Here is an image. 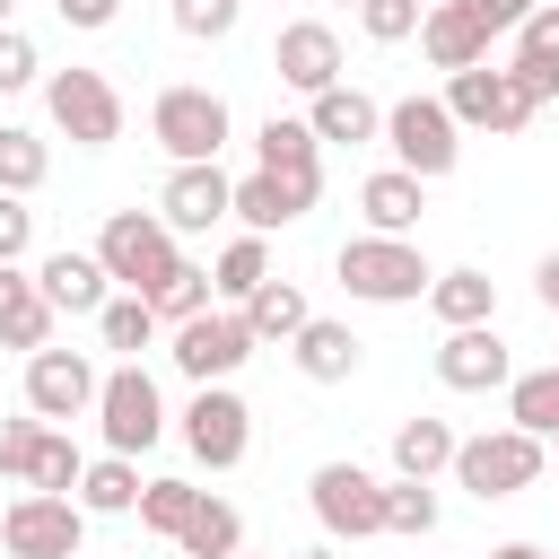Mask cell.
<instances>
[{
	"instance_id": "1",
	"label": "cell",
	"mask_w": 559,
	"mask_h": 559,
	"mask_svg": "<svg viewBox=\"0 0 559 559\" xmlns=\"http://www.w3.org/2000/svg\"><path fill=\"white\" fill-rule=\"evenodd\" d=\"M332 271H341V288H349L358 306H411V297H428V280H437L411 236H349V245L332 253Z\"/></svg>"
},
{
	"instance_id": "2",
	"label": "cell",
	"mask_w": 559,
	"mask_h": 559,
	"mask_svg": "<svg viewBox=\"0 0 559 559\" xmlns=\"http://www.w3.org/2000/svg\"><path fill=\"white\" fill-rule=\"evenodd\" d=\"M96 262H105L131 297H157L183 253H175V227H166L157 210H114V218L96 227Z\"/></svg>"
},
{
	"instance_id": "3",
	"label": "cell",
	"mask_w": 559,
	"mask_h": 559,
	"mask_svg": "<svg viewBox=\"0 0 559 559\" xmlns=\"http://www.w3.org/2000/svg\"><path fill=\"white\" fill-rule=\"evenodd\" d=\"M542 445H550V437H533V428H515V419L489 428V437H463V445H454V489H472L480 507H489V498H515V489L542 480Z\"/></svg>"
},
{
	"instance_id": "4",
	"label": "cell",
	"mask_w": 559,
	"mask_h": 559,
	"mask_svg": "<svg viewBox=\"0 0 559 559\" xmlns=\"http://www.w3.org/2000/svg\"><path fill=\"white\" fill-rule=\"evenodd\" d=\"M384 148H393V166H411L419 183H437L463 157V122H454L445 96H402V105H384Z\"/></svg>"
},
{
	"instance_id": "5",
	"label": "cell",
	"mask_w": 559,
	"mask_h": 559,
	"mask_svg": "<svg viewBox=\"0 0 559 559\" xmlns=\"http://www.w3.org/2000/svg\"><path fill=\"white\" fill-rule=\"evenodd\" d=\"M227 96L218 87H157V105H148V140L175 157V166H201V157H218L227 148Z\"/></svg>"
},
{
	"instance_id": "6",
	"label": "cell",
	"mask_w": 559,
	"mask_h": 559,
	"mask_svg": "<svg viewBox=\"0 0 559 559\" xmlns=\"http://www.w3.org/2000/svg\"><path fill=\"white\" fill-rule=\"evenodd\" d=\"M96 428H105V454H148L166 437V393H157V376L140 358L96 384Z\"/></svg>"
},
{
	"instance_id": "7",
	"label": "cell",
	"mask_w": 559,
	"mask_h": 559,
	"mask_svg": "<svg viewBox=\"0 0 559 559\" xmlns=\"http://www.w3.org/2000/svg\"><path fill=\"white\" fill-rule=\"evenodd\" d=\"M306 507H314V524H323L332 542H376V533H384V480H376L367 463H314Z\"/></svg>"
},
{
	"instance_id": "8",
	"label": "cell",
	"mask_w": 559,
	"mask_h": 559,
	"mask_svg": "<svg viewBox=\"0 0 559 559\" xmlns=\"http://www.w3.org/2000/svg\"><path fill=\"white\" fill-rule=\"evenodd\" d=\"M79 542H87V507L61 498V489H26L0 515V550L9 559H79Z\"/></svg>"
},
{
	"instance_id": "9",
	"label": "cell",
	"mask_w": 559,
	"mask_h": 559,
	"mask_svg": "<svg viewBox=\"0 0 559 559\" xmlns=\"http://www.w3.org/2000/svg\"><path fill=\"white\" fill-rule=\"evenodd\" d=\"M44 114H52V131L79 140V148H114V140H122V96H114L105 70H52V79H44Z\"/></svg>"
},
{
	"instance_id": "10",
	"label": "cell",
	"mask_w": 559,
	"mask_h": 559,
	"mask_svg": "<svg viewBox=\"0 0 559 559\" xmlns=\"http://www.w3.org/2000/svg\"><path fill=\"white\" fill-rule=\"evenodd\" d=\"M262 341H253V323H245V306H210V314H192V323H175V367L192 376V384H227L245 358H253Z\"/></svg>"
},
{
	"instance_id": "11",
	"label": "cell",
	"mask_w": 559,
	"mask_h": 559,
	"mask_svg": "<svg viewBox=\"0 0 559 559\" xmlns=\"http://www.w3.org/2000/svg\"><path fill=\"white\" fill-rule=\"evenodd\" d=\"M183 445L210 463V472H236L245 445H253V411L236 384H192V411H183Z\"/></svg>"
},
{
	"instance_id": "12",
	"label": "cell",
	"mask_w": 559,
	"mask_h": 559,
	"mask_svg": "<svg viewBox=\"0 0 559 559\" xmlns=\"http://www.w3.org/2000/svg\"><path fill=\"white\" fill-rule=\"evenodd\" d=\"M445 105H454V122H463V131H489V140H515V131L533 122V105L515 96V79H507V70H489V61L445 70Z\"/></svg>"
},
{
	"instance_id": "13",
	"label": "cell",
	"mask_w": 559,
	"mask_h": 559,
	"mask_svg": "<svg viewBox=\"0 0 559 559\" xmlns=\"http://www.w3.org/2000/svg\"><path fill=\"white\" fill-rule=\"evenodd\" d=\"M253 166H262V175H280L297 210H314V192H323V140H314V122L271 114V122L253 131Z\"/></svg>"
},
{
	"instance_id": "14",
	"label": "cell",
	"mask_w": 559,
	"mask_h": 559,
	"mask_svg": "<svg viewBox=\"0 0 559 559\" xmlns=\"http://www.w3.org/2000/svg\"><path fill=\"white\" fill-rule=\"evenodd\" d=\"M96 384H105V376L87 367V349H35V358H26V411L52 419V428H61V419H87V411H96Z\"/></svg>"
},
{
	"instance_id": "15",
	"label": "cell",
	"mask_w": 559,
	"mask_h": 559,
	"mask_svg": "<svg viewBox=\"0 0 559 559\" xmlns=\"http://www.w3.org/2000/svg\"><path fill=\"white\" fill-rule=\"evenodd\" d=\"M157 218H166L175 236H201V227L236 218V183L218 175V157H201V166H175V175H166V192H157Z\"/></svg>"
},
{
	"instance_id": "16",
	"label": "cell",
	"mask_w": 559,
	"mask_h": 559,
	"mask_svg": "<svg viewBox=\"0 0 559 559\" xmlns=\"http://www.w3.org/2000/svg\"><path fill=\"white\" fill-rule=\"evenodd\" d=\"M507 376H515V358H507L498 323H463V332L437 341V384L445 393H498Z\"/></svg>"
},
{
	"instance_id": "17",
	"label": "cell",
	"mask_w": 559,
	"mask_h": 559,
	"mask_svg": "<svg viewBox=\"0 0 559 559\" xmlns=\"http://www.w3.org/2000/svg\"><path fill=\"white\" fill-rule=\"evenodd\" d=\"M271 70H280L297 96H323V87H341V35H332L323 17H297V26L271 35Z\"/></svg>"
},
{
	"instance_id": "18",
	"label": "cell",
	"mask_w": 559,
	"mask_h": 559,
	"mask_svg": "<svg viewBox=\"0 0 559 559\" xmlns=\"http://www.w3.org/2000/svg\"><path fill=\"white\" fill-rule=\"evenodd\" d=\"M419 52H428L437 70H472V61H489V26L472 17V0H428V17H419Z\"/></svg>"
},
{
	"instance_id": "19",
	"label": "cell",
	"mask_w": 559,
	"mask_h": 559,
	"mask_svg": "<svg viewBox=\"0 0 559 559\" xmlns=\"http://www.w3.org/2000/svg\"><path fill=\"white\" fill-rule=\"evenodd\" d=\"M0 349H26V358L52 349V297L17 262H0Z\"/></svg>"
},
{
	"instance_id": "20",
	"label": "cell",
	"mask_w": 559,
	"mask_h": 559,
	"mask_svg": "<svg viewBox=\"0 0 559 559\" xmlns=\"http://www.w3.org/2000/svg\"><path fill=\"white\" fill-rule=\"evenodd\" d=\"M419 210H428V183H419L411 166H384V175L358 183V218H367V236H411Z\"/></svg>"
},
{
	"instance_id": "21",
	"label": "cell",
	"mask_w": 559,
	"mask_h": 559,
	"mask_svg": "<svg viewBox=\"0 0 559 559\" xmlns=\"http://www.w3.org/2000/svg\"><path fill=\"white\" fill-rule=\"evenodd\" d=\"M288 358H297V376H306V384H349V376H358V358H367V341H358L349 323L306 314V332L288 341Z\"/></svg>"
},
{
	"instance_id": "22",
	"label": "cell",
	"mask_w": 559,
	"mask_h": 559,
	"mask_svg": "<svg viewBox=\"0 0 559 559\" xmlns=\"http://www.w3.org/2000/svg\"><path fill=\"white\" fill-rule=\"evenodd\" d=\"M306 122H314V140H341V148H358V140H384V105L367 96V87H323V96H306Z\"/></svg>"
},
{
	"instance_id": "23",
	"label": "cell",
	"mask_w": 559,
	"mask_h": 559,
	"mask_svg": "<svg viewBox=\"0 0 559 559\" xmlns=\"http://www.w3.org/2000/svg\"><path fill=\"white\" fill-rule=\"evenodd\" d=\"M35 280H44L52 314H105V280H114V271H105L96 253H70V245H61V253L35 262Z\"/></svg>"
},
{
	"instance_id": "24",
	"label": "cell",
	"mask_w": 559,
	"mask_h": 559,
	"mask_svg": "<svg viewBox=\"0 0 559 559\" xmlns=\"http://www.w3.org/2000/svg\"><path fill=\"white\" fill-rule=\"evenodd\" d=\"M428 306H437V323H445V332L489 323V314H498V280H489V271H472V262H454V271H437V280H428Z\"/></svg>"
},
{
	"instance_id": "25",
	"label": "cell",
	"mask_w": 559,
	"mask_h": 559,
	"mask_svg": "<svg viewBox=\"0 0 559 559\" xmlns=\"http://www.w3.org/2000/svg\"><path fill=\"white\" fill-rule=\"evenodd\" d=\"M454 445H463V437L419 411V419L393 428V472H402V480H437V472H454Z\"/></svg>"
},
{
	"instance_id": "26",
	"label": "cell",
	"mask_w": 559,
	"mask_h": 559,
	"mask_svg": "<svg viewBox=\"0 0 559 559\" xmlns=\"http://www.w3.org/2000/svg\"><path fill=\"white\" fill-rule=\"evenodd\" d=\"M140 489H148V480H140V463H131V454H96V463L79 472V489H70V498H79L87 515H131V507H140Z\"/></svg>"
},
{
	"instance_id": "27",
	"label": "cell",
	"mask_w": 559,
	"mask_h": 559,
	"mask_svg": "<svg viewBox=\"0 0 559 559\" xmlns=\"http://www.w3.org/2000/svg\"><path fill=\"white\" fill-rule=\"evenodd\" d=\"M306 314H314V306H306V288H297V280H262V288L245 297L253 341H297V332H306Z\"/></svg>"
},
{
	"instance_id": "28",
	"label": "cell",
	"mask_w": 559,
	"mask_h": 559,
	"mask_svg": "<svg viewBox=\"0 0 559 559\" xmlns=\"http://www.w3.org/2000/svg\"><path fill=\"white\" fill-rule=\"evenodd\" d=\"M175 542H183L192 559H236V550H245V515H236L227 498H210V489H201V507H192V524H183Z\"/></svg>"
},
{
	"instance_id": "29",
	"label": "cell",
	"mask_w": 559,
	"mask_h": 559,
	"mask_svg": "<svg viewBox=\"0 0 559 559\" xmlns=\"http://www.w3.org/2000/svg\"><path fill=\"white\" fill-rule=\"evenodd\" d=\"M507 419L533 437H559V367H524L507 376Z\"/></svg>"
},
{
	"instance_id": "30",
	"label": "cell",
	"mask_w": 559,
	"mask_h": 559,
	"mask_svg": "<svg viewBox=\"0 0 559 559\" xmlns=\"http://www.w3.org/2000/svg\"><path fill=\"white\" fill-rule=\"evenodd\" d=\"M236 218H245L253 236H280V227H297L306 210L288 201V183H280V175H262V166H253V175L236 183Z\"/></svg>"
},
{
	"instance_id": "31",
	"label": "cell",
	"mask_w": 559,
	"mask_h": 559,
	"mask_svg": "<svg viewBox=\"0 0 559 559\" xmlns=\"http://www.w3.org/2000/svg\"><path fill=\"white\" fill-rule=\"evenodd\" d=\"M210 280H218V297H227V306H245V297H253V288L271 280V245H262V236L245 227L236 245H218V262H210Z\"/></svg>"
},
{
	"instance_id": "32",
	"label": "cell",
	"mask_w": 559,
	"mask_h": 559,
	"mask_svg": "<svg viewBox=\"0 0 559 559\" xmlns=\"http://www.w3.org/2000/svg\"><path fill=\"white\" fill-rule=\"evenodd\" d=\"M96 341L140 358V349L157 341V306H148V297H131V288H122V297H105V314H96Z\"/></svg>"
},
{
	"instance_id": "33",
	"label": "cell",
	"mask_w": 559,
	"mask_h": 559,
	"mask_svg": "<svg viewBox=\"0 0 559 559\" xmlns=\"http://www.w3.org/2000/svg\"><path fill=\"white\" fill-rule=\"evenodd\" d=\"M44 175H52V148L26 122H0V192H35Z\"/></svg>"
},
{
	"instance_id": "34",
	"label": "cell",
	"mask_w": 559,
	"mask_h": 559,
	"mask_svg": "<svg viewBox=\"0 0 559 559\" xmlns=\"http://www.w3.org/2000/svg\"><path fill=\"white\" fill-rule=\"evenodd\" d=\"M210 297H218V280H210L201 262H175L148 306H157V323H192V314H210Z\"/></svg>"
},
{
	"instance_id": "35",
	"label": "cell",
	"mask_w": 559,
	"mask_h": 559,
	"mask_svg": "<svg viewBox=\"0 0 559 559\" xmlns=\"http://www.w3.org/2000/svg\"><path fill=\"white\" fill-rule=\"evenodd\" d=\"M79 472H87V454H79V445H70V437L44 419V437H35V463H26V489H61V498H70V489H79Z\"/></svg>"
},
{
	"instance_id": "36",
	"label": "cell",
	"mask_w": 559,
	"mask_h": 559,
	"mask_svg": "<svg viewBox=\"0 0 559 559\" xmlns=\"http://www.w3.org/2000/svg\"><path fill=\"white\" fill-rule=\"evenodd\" d=\"M384 533L428 542V533H437V489H428V480H384Z\"/></svg>"
},
{
	"instance_id": "37",
	"label": "cell",
	"mask_w": 559,
	"mask_h": 559,
	"mask_svg": "<svg viewBox=\"0 0 559 559\" xmlns=\"http://www.w3.org/2000/svg\"><path fill=\"white\" fill-rule=\"evenodd\" d=\"M192 507H201V489H192V480H148V489H140V524H148V533H166V542L192 524Z\"/></svg>"
},
{
	"instance_id": "38",
	"label": "cell",
	"mask_w": 559,
	"mask_h": 559,
	"mask_svg": "<svg viewBox=\"0 0 559 559\" xmlns=\"http://www.w3.org/2000/svg\"><path fill=\"white\" fill-rule=\"evenodd\" d=\"M515 61H524V70H550V79H559V0H542V9H533V17L515 26Z\"/></svg>"
},
{
	"instance_id": "39",
	"label": "cell",
	"mask_w": 559,
	"mask_h": 559,
	"mask_svg": "<svg viewBox=\"0 0 559 559\" xmlns=\"http://www.w3.org/2000/svg\"><path fill=\"white\" fill-rule=\"evenodd\" d=\"M419 17H428V0H358V26H367L376 44H402V35H419Z\"/></svg>"
},
{
	"instance_id": "40",
	"label": "cell",
	"mask_w": 559,
	"mask_h": 559,
	"mask_svg": "<svg viewBox=\"0 0 559 559\" xmlns=\"http://www.w3.org/2000/svg\"><path fill=\"white\" fill-rule=\"evenodd\" d=\"M236 9H245V0H175V26H183L192 44H218V35H236Z\"/></svg>"
},
{
	"instance_id": "41",
	"label": "cell",
	"mask_w": 559,
	"mask_h": 559,
	"mask_svg": "<svg viewBox=\"0 0 559 559\" xmlns=\"http://www.w3.org/2000/svg\"><path fill=\"white\" fill-rule=\"evenodd\" d=\"M35 70H44V52H35V35H17V26H0V96H17V87H35Z\"/></svg>"
},
{
	"instance_id": "42",
	"label": "cell",
	"mask_w": 559,
	"mask_h": 559,
	"mask_svg": "<svg viewBox=\"0 0 559 559\" xmlns=\"http://www.w3.org/2000/svg\"><path fill=\"white\" fill-rule=\"evenodd\" d=\"M35 437H44V419H35V411H26V419H0V472H9V480H26Z\"/></svg>"
},
{
	"instance_id": "43",
	"label": "cell",
	"mask_w": 559,
	"mask_h": 559,
	"mask_svg": "<svg viewBox=\"0 0 559 559\" xmlns=\"http://www.w3.org/2000/svg\"><path fill=\"white\" fill-rule=\"evenodd\" d=\"M26 245H35V210H26V192H0V262H26Z\"/></svg>"
},
{
	"instance_id": "44",
	"label": "cell",
	"mask_w": 559,
	"mask_h": 559,
	"mask_svg": "<svg viewBox=\"0 0 559 559\" xmlns=\"http://www.w3.org/2000/svg\"><path fill=\"white\" fill-rule=\"evenodd\" d=\"M533 9H542V0H472V17H480L489 35H515V26L533 17Z\"/></svg>"
},
{
	"instance_id": "45",
	"label": "cell",
	"mask_w": 559,
	"mask_h": 559,
	"mask_svg": "<svg viewBox=\"0 0 559 559\" xmlns=\"http://www.w3.org/2000/svg\"><path fill=\"white\" fill-rule=\"evenodd\" d=\"M52 9H61V26H79V35H96V26L122 17V0H52Z\"/></svg>"
},
{
	"instance_id": "46",
	"label": "cell",
	"mask_w": 559,
	"mask_h": 559,
	"mask_svg": "<svg viewBox=\"0 0 559 559\" xmlns=\"http://www.w3.org/2000/svg\"><path fill=\"white\" fill-rule=\"evenodd\" d=\"M533 280H542V306L559 314V253H542V271H533Z\"/></svg>"
},
{
	"instance_id": "47",
	"label": "cell",
	"mask_w": 559,
	"mask_h": 559,
	"mask_svg": "<svg viewBox=\"0 0 559 559\" xmlns=\"http://www.w3.org/2000/svg\"><path fill=\"white\" fill-rule=\"evenodd\" d=\"M489 559H550V550H542V542H498Z\"/></svg>"
},
{
	"instance_id": "48",
	"label": "cell",
	"mask_w": 559,
	"mask_h": 559,
	"mask_svg": "<svg viewBox=\"0 0 559 559\" xmlns=\"http://www.w3.org/2000/svg\"><path fill=\"white\" fill-rule=\"evenodd\" d=\"M297 559H341V542H323V550H297Z\"/></svg>"
},
{
	"instance_id": "49",
	"label": "cell",
	"mask_w": 559,
	"mask_h": 559,
	"mask_svg": "<svg viewBox=\"0 0 559 559\" xmlns=\"http://www.w3.org/2000/svg\"><path fill=\"white\" fill-rule=\"evenodd\" d=\"M0 26H9V0H0Z\"/></svg>"
},
{
	"instance_id": "50",
	"label": "cell",
	"mask_w": 559,
	"mask_h": 559,
	"mask_svg": "<svg viewBox=\"0 0 559 559\" xmlns=\"http://www.w3.org/2000/svg\"><path fill=\"white\" fill-rule=\"evenodd\" d=\"M349 9H358V0H349Z\"/></svg>"
},
{
	"instance_id": "51",
	"label": "cell",
	"mask_w": 559,
	"mask_h": 559,
	"mask_svg": "<svg viewBox=\"0 0 559 559\" xmlns=\"http://www.w3.org/2000/svg\"><path fill=\"white\" fill-rule=\"evenodd\" d=\"M236 559H245V550H236Z\"/></svg>"
}]
</instances>
